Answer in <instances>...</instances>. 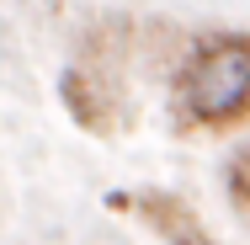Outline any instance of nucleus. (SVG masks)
Masks as SVG:
<instances>
[{
  "instance_id": "nucleus-3",
  "label": "nucleus",
  "mask_w": 250,
  "mask_h": 245,
  "mask_svg": "<svg viewBox=\"0 0 250 245\" xmlns=\"http://www.w3.org/2000/svg\"><path fill=\"white\" fill-rule=\"evenodd\" d=\"M229 192H234V197H240V202L250 208V149L240 155V160H234V171H229Z\"/></svg>"
},
{
  "instance_id": "nucleus-2",
  "label": "nucleus",
  "mask_w": 250,
  "mask_h": 245,
  "mask_svg": "<svg viewBox=\"0 0 250 245\" xmlns=\"http://www.w3.org/2000/svg\"><path fill=\"white\" fill-rule=\"evenodd\" d=\"M144 208V219H149L154 229L165 235V245H213V235L202 229L197 219H192V208H181L176 197H160V192H149V197H139Z\"/></svg>"
},
{
  "instance_id": "nucleus-1",
  "label": "nucleus",
  "mask_w": 250,
  "mask_h": 245,
  "mask_svg": "<svg viewBox=\"0 0 250 245\" xmlns=\"http://www.w3.org/2000/svg\"><path fill=\"white\" fill-rule=\"evenodd\" d=\"M181 107L202 128H229L250 117V38L229 32V38H208L187 75H181Z\"/></svg>"
}]
</instances>
